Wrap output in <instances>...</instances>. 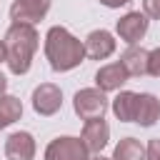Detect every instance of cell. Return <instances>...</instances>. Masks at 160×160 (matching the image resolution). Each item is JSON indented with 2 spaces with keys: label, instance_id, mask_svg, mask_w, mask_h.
<instances>
[{
  "label": "cell",
  "instance_id": "6da1fadb",
  "mask_svg": "<svg viewBox=\"0 0 160 160\" xmlns=\"http://www.w3.org/2000/svg\"><path fill=\"white\" fill-rule=\"evenodd\" d=\"M45 58L55 72H68L85 60V45L68 28L52 25L45 32Z\"/></svg>",
  "mask_w": 160,
  "mask_h": 160
},
{
  "label": "cell",
  "instance_id": "7a4b0ae2",
  "mask_svg": "<svg viewBox=\"0 0 160 160\" xmlns=\"http://www.w3.org/2000/svg\"><path fill=\"white\" fill-rule=\"evenodd\" d=\"M5 50H8V58H5V65L12 75H25L32 65V55L40 45V38H38V30L35 25H25V22H12L5 32Z\"/></svg>",
  "mask_w": 160,
  "mask_h": 160
},
{
  "label": "cell",
  "instance_id": "3957f363",
  "mask_svg": "<svg viewBox=\"0 0 160 160\" xmlns=\"http://www.w3.org/2000/svg\"><path fill=\"white\" fill-rule=\"evenodd\" d=\"M110 108L108 92H102L100 88H82L75 92L72 98V110L80 120H95V118H105Z\"/></svg>",
  "mask_w": 160,
  "mask_h": 160
},
{
  "label": "cell",
  "instance_id": "277c9868",
  "mask_svg": "<svg viewBox=\"0 0 160 160\" xmlns=\"http://www.w3.org/2000/svg\"><path fill=\"white\" fill-rule=\"evenodd\" d=\"M42 158L45 160H90V150L82 142V138L60 135V138L48 142Z\"/></svg>",
  "mask_w": 160,
  "mask_h": 160
},
{
  "label": "cell",
  "instance_id": "5b68a950",
  "mask_svg": "<svg viewBox=\"0 0 160 160\" xmlns=\"http://www.w3.org/2000/svg\"><path fill=\"white\" fill-rule=\"evenodd\" d=\"M148 28H150L148 15L140 12V10H130V12H125V15L118 20L115 32H118V38H120L122 42H128V45H138V42L145 38Z\"/></svg>",
  "mask_w": 160,
  "mask_h": 160
},
{
  "label": "cell",
  "instance_id": "8992f818",
  "mask_svg": "<svg viewBox=\"0 0 160 160\" xmlns=\"http://www.w3.org/2000/svg\"><path fill=\"white\" fill-rule=\"evenodd\" d=\"M62 108V90L55 82H40L32 90V110L40 118H50Z\"/></svg>",
  "mask_w": 160,
  "mask_h": 160
},
{
  "label": "cell",
  "instance_id": "52a82bcc",
  "mask_svg": "<svg viewBox=\"0 0 160 160\" xmlns=\"http://www.w3.org/2000/svg\"><path fill=\"white\" fill-rule=\"evenodd\" d=\"M52 0H12L10 5V18L12 22H25V25H35L40 22L48 10H50Z\"/></svg>",
  "mask_w": 160,
  "mask_h": 160
},
{
  "label": "cell",
  "instance_id": "ba28073f",
  "mask_svg": "<svg viewBox=\"0 0 160 160\" xmlns=\"http://www.w3.org/2000/svg\"><path fill=\"white\" fill-rule=\"evenodd\" d=\"M82 45H85V58H90V60H108L115 52L118 42L112 38V32H108V30H92L82 40Z\"/></svg>",
  "mask_w": 160,
  "mask_h": 160
},
{
  "label": "cell",
  "instance_id": "9c48e42d",
  "mask_svg": "<svg viewBox=\"0 0 160 160\" xmlns=\"http://www.w3.org/2000/svg\"><path fill=\"white\" fill-rule=\"evenodd\" d=\"M35 138L28 130L10 132L5 140V158L8 160H32L35 158Z\"/></svg>",
  "mask_w": 160,
  "mask_h": 160
},
{
  "label": "cell",
  "instance_id": "30bf717a",
  "mask_svg": "<svg viewBox=\"0 0 160 160\" xmlns=\"http://www.w3.org/2000/svg\"><path fill=\"white\" fill-rule=\"evenodd\" d=\"M128 78H130V72L125 70L122 62H108L95 72V85L102 92H115L128 82Z\"/></svg>",
  "mask_w": 160,
  "mask_h": 160
},
{
  "label": "cell",
  "instance_id": "8fae6325",
  "mask_svg": "<svg viewBox=\"0 0 160 160\" xmlns=\"http://www.w3.org/2000/svg\"><path fill=\"white\" fill-rule=\"evenodd\" d=\"M80 138H82V142L88 145V150H90V152H100V150L110 142V125L105 122V118L85 120Z\"/></svg>",
  "mask_w": 160,
  "mask_h": 160
},
{
  "label": "cell",
  "instance_id": "7c38bea8",
  "mask_svg": "<svg viewBox=\"0 0 160 160\" xmlns=\"http://www.w3.org/2000/svg\"><path fill=\"white\" fill-rule=\"evenodd\" d=\"M148 60H150V50H145L142 45H128L120 55V62L125 65L130 78L148 75Z\"/></svg>",
  "mask_w": 160,
  "mask_h": 160
},
{
  "label": "cell",
  "instance_id": "4fadbf2b",
  "mask_svg": "<svg viewBox=\"0 0 160 160\" xmlns=\"http://www.w3.org/2000/svg\"><path fill=\"white\" fill-rule=\"evenodd\" d=\"M138 95H140V92L120 90V92L112 98L110 110H112V115H115L120 122H135V112H138Z\"/></svg>",
  "mask_w": 160,
  "mask_h": 160
},
{
  "label": "cell",
  "instance_id": "5bb4252c",
  "mask_svg": "<svg viewBox=\"0 0 160 160\" xmlns=\"http://www.w3.org/2000/svg\"><path fill=\"white\" fill-rule=\"evenodd\" d=\"M160 120V100L152 92H140L138 95V112H135V122L142 128H152Z\"/></svg>",
  "mask_w": 160,
  "mask_h": 160
},
{
  "label": "cell",
  "instance_id": "9a60e30c",
  "mask_svg": "<svg viewBox=\"0 0 160 160\" xmlns=\"http://www.w3.org/2000/svg\"><path fill=\"white\" fill-rule=\"evenodd\" d=\"M22 118V102L15 95H0V128H8Z\"/></svg>",
  "mask_w": 160,
  "mask_h": 160
},
{
  "label": "cell",
  "instance_id": "2e32d148",
  "mask_svg": "<svg viewBox=\"0 0 160 160\" xmlns=\"http://www.w3.org/2000/svg\"><path fill=\"white\" fill-rule=\"evenodd\" d=\"M112 160H145V148L135 138H122L112 150Z\"/></svg>",
  "mask_w": 160,
  "mask_h": 160
},
{
  "label": "cell",
  "instance_id": "e0dca14e",
  "mask_svg": "<svg viewBox=\"0 0 160 160\" xmlns=\"http://www.w3.org/2000/svg\"><path fill=\"white\" fill-rule=\"evenodd\" d=\"M148 75L160 78V48L150 50V60H148Z\"/></svg>",
  "mask_w": 160,
  "mask_h": 160
},
{
  "label": "cell",
  "instance_id": "ac0fdd59",
  "mask_svg": "<svg viewBox=\"0 0 160 160\" xmlns=\"http://www.w3.org/2000/svg\"><path fill=\"white\" fill-rule=\"evenodd\" d=\"M142 12L152 20H160V0H142Z\"/></svg>",
  "mask_w": 160,
  "mask_h": 160
},
{
  "label": "cell",
  "instance_id": "d6986e66",
  "mask_svg": "<svg viewBox=\"0 0 160 160\" xmlns=\"http://www.w3.org/2000/svg\"><path fill=\"white\" fill-rule=\"evenodd\" d=\"M145 160H160V138H152L145 148Z\"/></svg>",
  "mask_w": 160,
  "mask_h": 160
},
{
  "label": "cell",
  "instance_id": "ffe728a7",
  "mask_svg": "<svg viewBox=\"0 0 160 160\" xmlns=\"http://www.w3.org/2000/svg\"><path fill=\"white\" fill-rule=\"evenodd\" d=\"M132 0H100V5L105 8H122V5H130Z\"/></svg>",
  "mask_w": 160,
  "mask_h": 160
},
{
  "label": "cell",
  "instance_id": "44dd1931",
  "mask_svg": "<svg viewBox=\"0 0 160 160\" xmlns=\"http://www.w3.org/2000/svg\"><path fill=\"white\" fill-rule=\"evenodd\" d=\"M5 90H8V78L0 72V95H5Z\"/></svg>",
  "mask_w": 160,
  "mask_h": 160
},
{
  "label": "cell",
  "instance_id": "7402d4cb",
  "mask_svg": "<svg viewBox=\"0 0 160 160\" xmlns=\"http://www.w3.org/2000/svg\"><path fill=\"white\" fill-rule=\"evenodd\" d=\"M8 58V50H5V40H0V62H5Z\"/></svg>",
  "mask_w": 160,
  "mask_h": 160
},
{
  "label": "cell",
  "instance_id": "603a6c76",
  "mask_svg": "<svg viewBox=\"0 0 160 160\" xmlns=\"http://www.w3.org/2000/svg\"><path fill=\"white\" fill-rule=\"evenodd\" d=\"M90 160H112V158H105V155H102V152H95V155H92V158H90Z\"/></svg>",
  "mask_w": 160,
  "mask_h": 160
}]
</instances>
